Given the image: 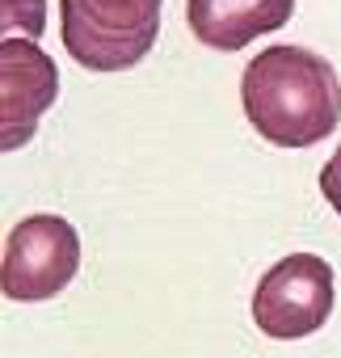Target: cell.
I'll use <instances>...</instances> for the list:
<instances>
[{
	"instance_id": "4",
	"label": "cell",
	"mask_w": 341,
	"mask_h": 358,
	"mask_svg": "<svg viewBox=\"0 0 341 358\" xmlns=\"http://www.w3.org/2000/svg\"><path fill=\"white\" fill-rule=\"evenodd\" d=\"M333 312V266L316 253H286L253 291V324L274 341H299L324 329Z\"/></svg>"
},
{
	"instance_id": "2",
	"label": "cell",
	"mask_w": 341,
	"mask_h": 358,
	"mask_svg": "<svg viewBox=\"0 0 341 358\" xmlns=\"http://www.w3.org/2000/svg\"><path fill=\"white\" fill-rule=\"evenodd\" d=\"M164 0H59L64 51L89 72H126L156 47Z\"/></svg>"
},
{
	"instance_id": "7",
	"label": "cell",
	"mask_w": 341,
	"mask_h": 358,
	"mask_svg": "<svg viewBox=\"0 0 341 358\" xmlns=\"http://www.w3.org/2000/svg\"><path fill=\"white\" fill-rule=\"evenodd\" d=\"M0 22L5 38H34L47 26V0H0Z\"/></svg>"
},
{
	"instance_id": "8",
	"label": "cell",
	"mask_w": 341,
	"mask_h": 358,
	"mask_svg": "<svg viewBox=\"0 0 341 358\" xmlns=\"http://www.w3.org/2000/svg\"><path fill=\"white\" fill-rule=\"evenodd\" d=\"M320 194H324V203L341 215V143H337V152L324 160V169H320Z\"/></svg>"
},
{
	"instance_id": "1",
	"label": "cell",
	"mask_w": 341,
	"mask_h": 358,
	"mask_svg": "<svg viewBox=\"0 0 341 358\" xmlns=\"http://www.w3.org/2000/svg\"><path fill=\"white\" fill-rule=\"evenodd\" d=\"M249 127L274 148H312L341 122V76L307 47H266L240 72Z\"/></svg>"
},
{
	"instance_id": "6",
	"label": "cell",
	"mask_w": 341,
	"mask_h": 358,
	"mask_svg": "<svg viewBox=\"0 0 341 358\" xmlns=\"http://www.w3.org/2000/svg\"><path fill=\"white\" fill-rule=\"evenodd\" d=\"M295 0H186L190 34L211 51H245L291 22Z\"/></svg>"
},
{
	"instance_id": "5",
	"label": "cell",
	"mask_w": 341,
	"mask_h": 358,
	"mask_svg": "<svg viewBox=\"0 0 341 358\" xmlns=\"http://www.w3.org/2000/svg\"><path fill=\"white\" fill-rule=\"evenodd\" d=\"M59 97V68L34 38L0 43V148L17 152L34 139L38 118Z\"/></svg>"
},
{
	"instance_id": "3",
	"label": "cell",
	"mask_w": 341,
	"mask_h": 358,
	"mask_svg": "<svg viewBox=\"0 0 341 358\" xmlns=\"http://www.w3.org/2000/svg\"><path fill=\"white\" fill-rule=\"evenodd\" d=\"M80 270V232L64 215H26L5 236L0 291L13 303L55 299Z\"/></svg>"
}]
</instances>
